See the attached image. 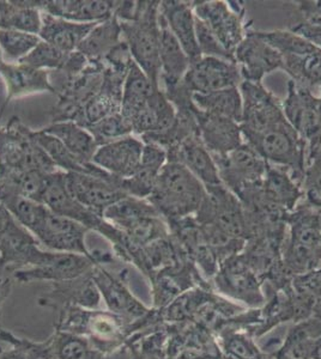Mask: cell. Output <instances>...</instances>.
I'll use <instances>...</instances> for the list:
<instances>
[{
    "mask_svg": "<svg viewBox=\"0 0 321 359\" xmlns=\"http://www.w3.org/2000/svg\"><path fill=\"white\" fill-rule=\"evenodd\" d=\"M42 13L37 0H0V29H13L25 33L40 34Z\"/></svg>",
    "mask_w": 321,
    "mask_h": 359,
    "instance_id": "cell-37",
    "label": "cell"
},
{
    "mask_svg": "<svg viewBox=\"0 0 321 359\" xmlns=\"http://www.w3.org/2000/svg\"><path fill=\"white\" fill-rule=\"evenodd\" d=\"M91 269L70 280L51 283L49 290L37 298V304L42 308L57 311L58 313L70 306L100 309L101 294L95 284Z\"/></svg>",
    "mask_w": 321,
    "mask_h": 359,
    "instance_id": "cell-19",
    "label": "cell"
},
{
    "mask_svg": "<svg viewBox=\"0 0 321 359\" xmlns=\"http://www.w3.org/2000/svg\"><path fill=\"white\" fill-rule=\"evenodd\" d=\"M0 341L8 344V346L20 350L25 359H55L53 345L51 338L45 341H35L32 339L20 337L13 332L1 328L0 330Z\"/></svg>",
    "mask_w": 321,
    "mask_h": 359,
    "instance_id": "cell-44",
    "label": "cell"
},
{
    "mask_svg": "<svg viewBox=\"0 0 321 359\" xmlns=\"http://www.w3.org/2000/svg\"><path fill=\"white\" fill-rule=\"evenodd\" d=\"M319 111H320V120H321V88H320V94H319Z\"/></svg>",
    "mask_w": 321,
    "mask_h": 359,
    "instance_id": "cell-54",
    "label": "cell"
},
{
    "mask_svg": "<svg viewBox=\"0 0 321 359\" xmlns=\"http://www.w3.org/2000/svg\"><path fill=\"white\" fill-rule=\"evenodd\" d=\"M224 348L234 359H254L258 355L256 345L241 334H228L224 339Z\"/></svg>",
    "mask_w": 321,
    "mask_h": 359,
    "instance_id": "cell-50",
    "label": "cell"
},
{
    "mask_svg": "<svg viewBox=\"0 0 321 359\" xmlns=\"http://www.w3.org/2000/svg\"><path fill=\"white\" fill-rule=\"evenodd\" d=\"M207 188V196L195 215L199 224L215 226L235 240H247L244 208L239 198L223 184Z\"/></svg>",
    "mask_w": 321,
    "mask_h": 359,
    "instance_id": "cell-12",
    "label": "cell"
},
{
    "mask_svg": "<svg viewBox=\"0 0 321 359\" xmlns=\"http://www.w3.org/2000/svg\"><path fill=\"white\" fill-rule=\"evenodd\" d=\"M0 77L3 78L6 88V97L0 108V118L13 100L42 93L55 95L51 83V72L45 69H34L20 62H4L0 66Z\"/></svg>",
    "mask_w": 321,
    "mask_h": 359,
    "instance_id": "cell-22",
    "label": "cell"
},
{
    "mask_svg": "<svg viewBox=\"0 0 321 359\" xmlns=\"http://www.w3.org/2000/svg\"><path fill=\"white\" fill-rule=\"evenodd\" d=\"M33 137L44 151L47 154L51 161L53 162L54 167L57 168L59 172H79V174H91L98 175L105 172L101 168L91 163H83L79 159L76 158L71 152L64 147L59 139L53 135H48L42 130L33 131Z\"/></svg>",
    "mask_w": 321,
    "mask_h": 359,
    "instance_id": "cell-38",
    "label": "cell"
},
{
    "mask_svg": "<svg viewBox=\"0 0 321 359\" xmlns=\"http://www.w3.org/2000/svg\"><path fill=\"white\" fill-rule=\"evenodd\" d=\"M42 131L59 139L64 147L83 163H91L98 144L86 128L74 121L51 123Z\"/></svg>",
    "mask_w": 321,
    "mask_h": 359,
    "instance_id": "cell-33",
    "label": "cell"
},
{
    "mask_svg": "<svg viewBox=\"0 0 321 359\" xmlns=\"http://www.w3.org/2000/svg\"><path fill=\"white\" fill-rule=\"evenodd\" d=\"M290 328L291 327L289 323H282L268 333H265L263 337L259 338L258 343H256L258 350H261V352L268 353V355L281 352L288 340Z\"/></svg>",
    "mask_w": 321,
    "mask_h": 359,
    "instance_id": "cell-48",
    "label": "cell"
},
{
    "mask_svg": "<svg viewBox=\"0 0 321 359\" xmlns=\"http://www.w3.org/2000/svg\"><path fill=\"white\" fill-rule=\"evenodd\" d=\"M120 25L122 40L130 49L134 64L155 86H161L159 1H143L138 17L132 22H120Z\"/></svg>",
    "mask_w": 321,
    "mask_h": 359,
    "instance_id": "cell-5",
    "label": "cell"
},
{
    "mask_svg": "<svg viewBox=\"0 0 321 359\" xmlns=\"http://www.w3.org/2000/svg\"><path fill=\"white\" fill-rule=\"evenodd\" d=\"M4 64V57H3V53H1V49H0V66Z\"/></svg>",
    "mask_w": 321,
    "mask_h": 359,
    "instance_id": "cell-53",
    "label": "cell"
},
{
    "mask_svg": "<svg viewBox=\"0 0 321 359\" xmlns=\"http://www.w3.org/2000/svg\"><path fill=\"white\" fill-rule=\"evenodd\" d=\"M283 67L290 77V81L313 90L321 88V48L310 50L308 53L288 54L282 55Z\"/></svg>",
    "mask_w": 321,
    "mask_h": 359,
    "instance_id": "cell-39",
    "label": "cell"
},
{
    "mask_svg": "<svg viewBox=\"0 0 321 359\" xmlns=\"http://www.w3.org/2000/svg\"><path fill=\"white\" fill-rule=\"evenodd\" d=\"M42 13V11H41ZM98 23H78L42 13L40 36L42 41L54 46L65 53L77 50L83 40Z\"/></svg>",
    "mask_w": 321,
    "mask_h": 359,
    "instance_id": "cell-30",
    "label": "cell"
},
{
    "mask_svg": "<svg viewBox=\"0 0 321 359\" xmlns=\"http://www.w3.org/2000/svg\"><path fill=\"white\" fill-rule=\"evenodd\" d=\"M197 118L200 140L212 157L227 155L244 144L240 123L234 120L204 113L199 109Z\"/></svg>",
    "mask_w": 321,
    "mask_h": 359,
    "instance_id": "cell-25",
    "label": "cell"
},
{
    "mask_svg": "<svg viewBox=\"0 0 321 359\" xmlns=\"http://www.w3.org/2000/svg\"><path fill=\"white\" fill-rule=\"evenodd\" d=\"M195 36H197V43L199 47L202 57H220L224 60L235 62L234 57L223 48V46L221 45L217 37L208 28V25L198 20L197 17H195Z\"/></svg>",
    "mask_w": 321,
    "mask_h": 359,
    "instance_id": "cell-47",
    "label": "cell"
},
{
    "mask_svg": "<svg viewBox=\"0 0 321 359\" xmlns=\"http://www.w3.org/2000/svg\"><path fill=\"white\" fill-rule=\"evenodd\" d=\"M242 82L263 83L268 74L283 67L281 54L251 28L234 53Z\"/></svg>",
    "mask_w": 321,
    "mask_h": 359,
    "instance_id": "cell-18",
    "label": "cell"
},
{
    "mask_svg": "<svg viewBox=\"0 0 321 359\" xmlns=\"http://www.w3.org/2000/svg\"><path fill=\"white\" fill-rule=\"evenodd\" d=\"M195 16L208 25L228 53L234 57L252 21H246V8L241 1L204 0L192 1Z\"/></svg>",
    "mask_w": 321,
    "mask_h": 359,
    "instance_id": "cell-9",
    "label": "cell"
},
{
    "mask_svg": "<svg viewBox=\"0 0 321 359\" xmlns=\"http://www.w3.org/2000/svg\"><path fill=\"white\" fill-rule=\"evenodd\" d=\"M42 13L78 23H98L113 16L117 1L107 0H37Z\"/></svg>",
    "mask_w": 321,
    "mask_h": 359,
    "instance_id": "cell-27",
    "label": "cell"
},
{
    "mask_svg": "<svg viewBox=\"0 0 321 359\" xmlns=\"http://www.w3.org/2000/svg\"><path fill=\"white\" fill-rule=\"evenodd\" d=\"M176 118V111L161 88L156 90L145 106L134 116L132 135H159L169 130Z\"/></svg>",
    "mask_w": 321,
    "mask_h": 359,
    "instance_id": "cell-29",
    "label": "cell"
},
{
    "mask_svg": "<svg viewBox=\"0 0 321 359\" xmlns=\"http://www.w3.org/2000/svg\"><path fill=\"white\" fill-rule=\"evenodd\" d=\"M303 192H321V144L307 157Z\"/></svg>",
    "mask_w": 321,
    "mask_h": 359,
    "instance_id": "cell-49",
    "label": "cell"
},
{
    "mask_svg": "<svg viewBox=\"0 0 321 359\" xmlns=\"http://www.w3.org/2000/svg\"><path fill=\"white\" fill-rule=\"evenodd\" d=\"M41 41L39 35L13 29H0V49L5 62H18Z\"/></svg>",
    "mask_w": 321,
    "mask_h": 359,
    "instance_id": "cell-42",
    "label": "cell"
},
{
    "mask_svg": "<svg viewBox=\"0 0 321 359\" xmlns=\"http://www.w3.org/2000/svg\"><path fill=\"white\" fill-rule=\"evenodd\" d=\"M40 203L53 212L86 226L89 231L100 233L113 245L114 255L124 262L126 253V240L124 233L70 194L66 187L65 172L58 170L48 176Z\"/></svg>",
    "mask_w": 321,
    "mask_h": 359,
    "instance_id": "cell-4",
    "label": "cell"
},
{
    "mask_svg": "<svg viewBox=\"0 0 321 359\" xmlns=\"http://www.w3.org/2000/svg\"><path fill=\"white\" fill-rule=\"evenodd\" d=\"M282 106L288 123L305 142L307 163L308 155L321 144L319 97L313 94V90L289 81Z\"/></svg>",
    "mask_w": 321,
    "mask_h": 359,
    "instance_id": "cell-11",
    "label": "cell"
},
{
    "mask_svg": "<svg viewBox=\"0 0 321 359\" xmlns=\"http://www.w3.org/2000/svg\"><path fill=\"white\" fill-rule=\"evenodd\" d=\"M147 216H159V213L148 199H139L130 196L110 205L103 212V218L118 230L131 222Z\"/></svg>",
    "mask_w": 321,
    "mask_h": 359,
    "instance_id": "cell-41",
    "label": "cell"
},
{
    "mask_svg": "<svg viewBox=\"0 0 321 359\" xmlns=\"http://www.w3.org/2000/svg\"><path fill=\"white\" fill-rule=\"evenodd\" d=\"M94 265V262L84 255L55 253L51 260L42 265L13 272V278L15 282L20 284L64 282L89 272Z\"/></svg>",
    "mask_w": 321,
    "mask_h": 359,
    "instance_id": "cell-21",
    "label": "cell"
},
{
    "mask_svg": "<svg viewBox=\"0 0 321 359\" xmlns=\"http://www.w3.org/2000/svg\"><path fill=\"white\" fill-rule=\"evenodd\" d=\"M161 23V46H159V62H161V88L167 89L179 84L188 67L191 60L183 50L176 37L173 35L166 22L159 15Z\"/></svg>",
    "mask_w": 321,
    "mask_h": 359,
    "instance_id": "cell-31",
    "label": "cell"
},
{
    "mask_svg": "<svg viewBox=\"0 0 321 359\" xmlns=\"http://www.w3.org/2000/svg\"><path fill=\"white\" fill-rule=\"evenodd\" d=\"M167 161V152L164 149L155 144L144 143L142 158L137 170L122 182V187L127 196L148 199L154 191L159 172Z\"/></svg>",
    "mask_w": 321,
    "mask_h": 359,
    "instance_id": "cell-28",
    "label": "cell"
},
{
    "mask_svg": "<svg viewBox=\"0 0 321 359\" xmlns=\"http://www.w3.org/2000/svg\"><path fill=\"white\" fill-rule=\"evenodd\" d=\"M161 86H155L147 74H144L142 69L133 62L125 79V84L122 89V108H120V114L129 123V126L131 127V123L134 116L138 114V111L145 106L149 98Z\"/></svg>",
    "mask_w": 321,
    "mask_h": 359,
    "instance_id": "cell-34",
    "label": "cell"
},
{
    "mask_svg": "<svg viewBox=\"0 0 321 359\" xmlns=\"http://www.w3.org/2000/svg\"><path fill=\"white\" fill-rule=\"evenodd\" d=\"M120 42H122V25L113 15L106 21L98 22L77 50L89 62H101Z\"/></svg>",
    "mask_w": 321,
    "mask_h": 359,
    "instance_id": "cell-35",
    "label": "cell"
},
{
    "mask_svg": "<svg viewBox=\"0 0 321 359\" xmlns=\"http://www.w3.org/2000/svg\"><path fill=\"white\" fill-rule=\"evenodd\" d=\"M241 132H259L287 120L282 101L263 83L242 82Z\"/></svg>",
    "mask_w": 321,
    "mask_h": 359,
    "instance_id": "cell-16",
    "label": "cell"
},
{
    "mask_svg": "<svg viewBox=\"0 0 321 359\" xmlns=\"http://www.w3.org/2000/svg\"><path fill=\"white\" fill-rule=\"evenodd\" d=\"M244 143L253 147L271 165L288 170L299 184L306 172V144L291 125L283 123L259 132H244Z\"/></svg>",
    "mask_w": 321,
    "mask_h": 359,
    "instance_id": "cell-6",
    "label": "cell"
},
{
    "mask_svg": "<svg viewBox=\"0 0 321 359\" xmlns=\"http://www.w3.org/2000/svg\"><path fill=\"white\" fill-rule=\"evenodd\" d=\"M281 255L288 273L302 276L321 269L320 210L303 201L289 213Z\"/></svg>",
    "mask_w": 321,
    "mask_h": 359,
    "instance_id": "cell-2",
    "label": "cell"
},
{
    "mask_svg": "<svg viewBox=\"0 0 321 359\" xmlns=\"http://www.w3.org/2000/svg\"><path fill=\"white\" fill-rule=\"evenodd\" d=\"M289 18L305 23L303 35L308 41L321 48V0L294 1Z\"/></svg>",
    "mask_w": 321,
    "mask_h": 359,
    "instance_id": "cell-43",
    "label": "cell"
},
{
    "mask_svg": "<svg viewBox=\"0 0 321 359\" xmlns=\"http://www.w3.org/2000/svg\"><path fill=\"white\" fill-rule=\"evenodd\" d=\"M159 15L176 37L191 62L202 57L195 36V16L192 1H159Z\"/></svg>",
    "mask_w": 321,
    "mask_h": 359,
    "instance_id": "cell-26",
    "label": "cell"
},
{
    "mask_svg": "<svg viewBox=\"0 0 321 359\" xmlns=\"http://www.w3.org/2000/svg\"><path fill=\"white\" fill-rule=\"evenodd\" d=\"M193 102L204 113L223 116L239 123L242 120V96L239 86L210 94H193Z\"/></svg>",
    "mask_w": 321,
    "mask_h": 359,
    "instance_id": "cell-40",
    "label": "cell"
},
{
    "mask_svg": "<svg viewBox=\"0 0 321 359\" xmlns=\"http://www.w3.org/2000/svg\"><path fill=\"white\" fill-rule=\"evenodd\" d=\"M57 252L42 248L33 233L13 218L0 233V262L13 276L18 269H30L51 260Z\"/></svg>",
    "mask_w": 321,
    "mask_h": 359,
    "instance_id": "cell-13",
    "label": "cell"
},
{
    "mask_svg": "<svg viewBox=\"0 0 321 359\" xmlns=\"http://www.w3.org/2000/svg\"><path fill=\"white\" fill-rule=\"evenodd\" d=\"M65 182L74 199L102 217L110 205L127 196L122 187L124 180L107 172L98 175L65 172Z\"/></svg>",
    "mask_w": 321,
    "mask_h": 359,
    "instance_id": "cell-15",
    "label": "cell"
},
{
    "mask_svg": "<svg viewBox=\"0 0 321 359\" xmlns=\"http://www.w3.org/2000/svg\"><path fill=\"white\" fill-rule=\"evenodd\" d=\"M27 230L33 233L42 248L57 253L79 254L93 260L86 242L89 230L67 217L53 212L44 204Z\"/></svg>",
    "mask_w": 321,
    "mask_h": 359,
    "instance_id": "cell-8",
    "label": "cell"
},
{
    "mask_svg": "<svg viewBox=\"0 0 321 359\" xmlns=\"http://www.w3.org/2000/svg\"><path fill=\"white\" fill-rule=\"evenodd\" d=\"M181 83L192 94H210L240 86L242 77L236 62L220 57H202L191 62Z\"/></svg>",
    "mask_w": 321,
    "mask_h": 359,
    "instance_id": "cell-17",
    "label": "cell"
},
{
    "mask_svg": "<svg viewBox=\"0 0 321 359\" xmlns=\"http://www.w3.org/2000/svg\"><path fill=\"white\" fill-rule=\"evenodd\" d=\"M49 338L52 340L55 359H131L127 347L106 353L78 335L54 331Z\"/></svg>",
    "mask_w": 321,
    "mask_h": 359,
    "instance_id": "cell-36",
    "label": "cell"
},
{
    "mask_svg": "<svg viewBox=\"0 0 321 359\" xmlns=\"http://www.w3.org/2000/svg\"><path fill=\"white\" fill-rule=\"evenodd\" d=\"M124 265L122 269L112 271L107 266L96 264L91 269V273L107 311L122 316L129 323H137L147 318L151 308L136 297L131 290L127 282L129 271Z\"/></svg>",
    "mask_w": 321,
    "mask_h": 359,
    "instance_id": "cell-10",
    "label": "cell"
},
{
    "mask_svg": "<svg viewBox=\"0 0 321 359\" xmlns=\"http://www.w3.org/2000/svg\"><path fill=\"white\" fill-rule=\"evenodd\" d=\"M261 188L268 201L289 213L293 212L305 199L303 188L291 174L283 168L271 164H268L266 175L261 181Z\"/></svg>",
    "mask_w": 321,
    "mask_h": 359,
    "instance_id": "cell-32",
    "label": "cell"
},
{
    "mask_svg": "<svg viewBox=\"0 0 321 359\" xmlns=\"http://www.w3.org/2000/svg\"><path fill=\"white\" fill-rule=\"evenodd\" d=\"M69 53L55 48L54 46L41 40L39 45L20 60V64L30 66L34 69H45L49 72L59 71L64 66Z\"/></svg>",
    "mask_w": 321,
    "mask_h": 359,
    "instance_id": "cell-45",
    "label": "cell"
},
{
    "mask_svg": "<svg viewBox=\"0 0 321 359\" xmlns=\"http://www.w3.org/2000/svg\"><path fill=\"white\" fill-rule=\"evenodd\" d=\"M216 285L221 292L248 306H261L264 301L256 273L242 252L221 262L216 272Z\"/></svg>",
    "mask_w": 321,
    "mask_h": 359,
    "instance_id": "cell-20",
    "label": "cell"
},
{
    "mask_svg": "<svg viewBox=\"0 0 321 359\" xmlns=\"http://www.w3.org/2000/svg\"><path fill=\"white\" fill-rule=\"evenodd\" d=\"M54 330L81 337L98 350L113 353L126 347L139 326L110 311L70 306L59 311Z\"/></svg>",
    "mask_w": 321,
    "mask_h": 359,
    "instance_id": "cell-1",
    "label": "cell"
},
{
    "mask_svg": "<svg viewBox=\"0 0 321 359\" xmlns=\"http://www.w3.org/2000/svg\"><path fill=\"white\" fill-rule=\"evenodd\" d=\"M320 224H321V211H320Z\"/></svg>",
    "mask_w": 321,
    "mask_h": 359,
    "instance_id": "cell-55",
    "label": "cell"
},
{
    "mask_svg": "<svg viewBox=\"0 0 321 359\" xmlns=\"http://www.w3.org/2000/svg\"><path fill=\"white\" fill-rule=\"evenodd\" d=\"M144 143L131 135L98 147L93 163L110 175L129 179L133 175L142 158Z\"/></svg>",
    "mask_w": 321,
    "mask_h": 359,
    "instance_id": "cell-23",
    "label": "cell"
},
{
    "mask_svg": "<svg viewBox=\"0 0 321 359\" xmlns=\"http://www.w3.org/2000/svg\"><path fill=\"white\" fill-rule=\"evenodd\" d=\"M13 279L8 276H1L0 277V330L3 328L1 326V315H3V306L5 301L8 299V296L13 292Z\"/></svg>",
    "mask_w": 321,
    "mask_h": 359,
    "instance_id": "cell-51",
    "label": "cell"
},
{
    "mask_svg": "<svg viewBox=\"0 0 321 359\" xmlns=\"http://www.w3.org/2000/svg\"><path fill=\"white\" fill-rule=\"evenodd\" d=\"M168 162L181 164L199 180L205 187L222 184L215 159L204 147L199 135L190 137L167 150Z\"/></svg>",
    "mask_w": 321,
    "mask_h": 359,
    "instance_id": "cell-24",
    "label": "cell"
},
{
    "mask_svg": "<svg viewBox=\"0 0 321 359\" xmlns=\"http://www.w3.org/2000/svg\"><path fill=\"white\" fill-rule=\"evenodd\" d=\"M86 130L93 135L98 147L132 135L131 127L120 113L102 118L101 121L91 125Z\"/></svg>",
    "mask_w": 321,
    "mask_h": 359,
    "instance_id": "cell-46",
    "label": "cell"
},
{
    "mask_svg": "<svg viewBox=\"0 0 321 359\" xmlns=\"http://www.w3.org/2000/svg\"><path fill=\"white\" fill-rule=\"evenodd\" d=\"M11 347V346H10ZM0 359H25L23 353L17 350L15 347H11L10 350L0 351Z\"/></svg>",
    "mask_w": 321,
    "mask_h": 359,
    "instance_id": "cell-52",
    "label": "cell"
},
{
    "mask_svg": "<svg viewBox=\"0 0 321 359\" xmlns=\"http://www.w3.org/2000/svg\"><path fill=\"white\" fill-rule=\"evenodd\" d=\"M37 170L45 174L58 172L44 149L35 142L33 130L20 118L13 116L0 127V175Z\"/></svg>",
    "mask_w": 321,
    "mask_h": 359,
    "instance_id": "cell-7",
    "label": "cell"
},
{
    "mask_svg": "<svg viewBox=\"0 0 321 359\" xmlns=\"http://www.w3.org/2000/svg\"><path fill=\"white\" fill-rule=\"evenodd\" d=\"M205 196L207 188L188 169L167 161L148 201L169 222L195 216Z\"/></svg>",
    "mask_w": 321,
    "mask_h": 359,
    "instance_id": "cell-3",
    "label": "cell"
},
{
    "mask_svg": "<svg viewBox=\"0 0 321 359\" xmlns=\"http://www.w3.org/2000/svg\"><path fill=\"white\" fill-rule=\"evenodd\" d=\"M214 159L221 182L236 196L246 188L261 182L268 167V162L246 143L227 155L216 156Z\"/></svg>",
    "mask_w": 321,
    "mask_h": 359,
    "instance_id": "cell-14",
    "label": "cell"
}]
</instances>
